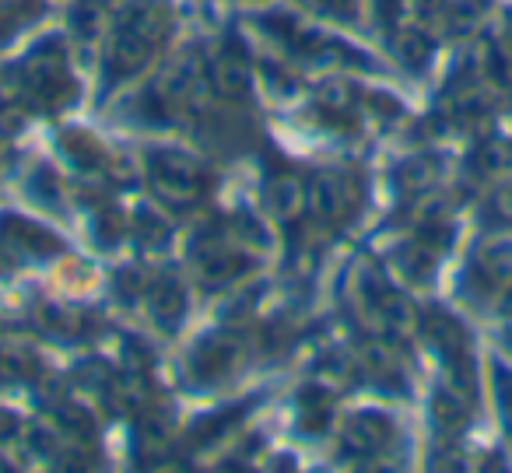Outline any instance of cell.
Segmentation results:
<instances>
[{"mask_svg": "<svg viewBox=\"0 0 512 473\" xmlns=\"http://www.w3.org/2000/svg\"><path fill=\"white\" fill-rule=\"evenodd\" d=\"M169 36V11L155 0H144L127 8V15L116 22L113 43H109V64L106 78H127V74L141 71L151 60V53L165 43Z\"/></svg>", "mask_w": 512, "mask_h": 473, "instance_id": "cell-1", "label": "cell"}, {"mask_svg": "<svg viewBox=\"0 0 512 473\" xmlns=\"http://www.w3.org/2000/svg\"><path fill=\"white\" fill-rule=\"evenodd\" d=\"M148 176H151V190L158 193V200H165V204L176 207V211L197 204L207 186V176L200 172V165L190 162L186 155H172V151L151 155Z\"/></svg>", "mask_w": 512, "mask_h": 473, "instance_id": "cell-2", "label": "cell"}, {"mask_svg": "<svg viewBox=\"0 0 512 473\" xmlns=\"http://www.w3.org/2000/svg\"><path fill=\"white\" fill-rule=\"evenodd\" d=\"M207 88V71L193 53L176 57L162 71V78L155 81V95L162 99V106H197L204 99Z\"/></svg>", "mask_w": 512, "mask_h": 473, "instance_id": "cell-3", "label": "cell"}, {"mask_svg": "<svg viewBox=\"0 0 512 473\" xmlns=\"http://www.w3.org/2000/svg\"><path fill=\"white\" fill-rule=\"evenodd\" d=\"M22 78L32 95H39V99H46V102H57V88H67L64 50L53 43L39 46V50L22 64Z\"/></svg>", "mask_w": 512, "mask_h": 473, "instance_id": "cell-4", "label": "cell"}, {"mask_svg": "<svg viewBox=\"0 0 512 473\" xmlns=\"http://www.w3.org/2000/svg\"><path fill=\"white\" fill-rule=\"evenodd\" d=\"M358 193L355 183L341 172H327V176H316L313 186H309V207H313L316 218L323 221H341L355 211Z\"/></svg>", "mask_w": 512, "mask_h": 473, "instance_id": "cell-5", "label": "cell"}, {"mask_svg": "<svg viewBox=\"0 0 512 473\" xmlns=\"http://www.w3.org/2000/svg\"><path fill=\"white\" fill-rule=\"evenodd\" d=\"M207 81L214 85V92L221 99H246L249 85H253V71H249V60L239 50H221L218 57L207 67Z\"/></svg>", "mask_w": 512, "mask_h": 473, "instance_id": "cell-6", "label": "cell"}, {"mask_svg": "<svg viewBox=\"0 0 512 473\" xmlns=\"http://www.w3.org/2000/svg\"><path fill=\"white\" fill-rule=\"evenodd\" d=\"M390 435H393V428L386 417L358 414V417H351L348 428H344V445L358 452H372V449H383V445L390 442Z\"/></svg>", "mask_w": 512, "mask_h": 473, "instance_id": "cell-7", "label": "cell"}, {"mask_svg": "<svg viewBox=\"0 0 512 473\" xmlns=\"http://www.w3.org/2000/svg\"><path fill=\"white\" fill-rule=\"evenodd\" d=\"M271 200H274V211H278L281 218H295V214H302V207H306L309 193H306V186H302L299 176L285 172V176L274 179Z\"/></svg>", "mask_w": 512, "mask_h": 473, "instance_id": "cell-8", "label": "cell"}, {"mask_svg": "<svg viewBox=\"0 0 512 473\" xmlns=\"http://www.w3.org/2000/svg\"><path fill=\"white\" fill-rule=\"evenodd\" d=\"M228 361H235V347L232 340H207L204 347L197 351V358H193V372L200 375V379H214V375H221L228 368Z\"/></svg>", "mask_w": 512, "mask_h": 473, "instance_id": "cell-9", "label": "cell"}, {"mask_svg": "<svg viewBox=\"0 0 512 473\" xmlns=\"http://www.w3.org/2000/svg\"><path fill=\"white\" fill-rule=\"evenodd\" d=\"M481 267L495 277H512V235H491L481 246Z\"/></svg>", "mask_w": 512, "mask_h": 473, "instance_id": "cell-10", "label": "cell"}, {"mask_svg": "<svg viewBox=\"0 0 512 473\" xmlns=\"http://www.w3.org/2000/svg\"><path fill=\"white\" fill-rule=\"evenodd\" d=\"M151 305H155V316L172 323L176 316H183V288L176 281H158L151 291Z\"/></svg>", "mask_w": 512, "mask_h": 473, "instance_id": "cell-11", "label": "cell"}, {"mask_svg": "<svg viewBox=\"0 0 512 473\" xmlns=\"http://www.w3.org/2000/svg\"><path fill=\"white\" fill-rule=\"evenodd\" d=\"M362 368L372 375V379H379V382L397 379V361H393L390 347H383V344H365V351H362Z\"/></svg>", "mask_w": 512, "mask_h": 473, "instance_id": "cell-12", "label": "cell"}, {"mask_svg": "<svg viewBox=\"0 0 512 473\" xmlns=\"http://www.w3.org/2000/svg\"><path fill=\"white\" fill-rule=\"evenodd\" d=\"M439 179V165L432 162V158H421V162H407L404 169H400V186H404L407 193H421L428 190V186Z\"/></svg>", "mask_w": 512, "mask_h": 473, "instance_id": "cell-13", "label": "cell"}, {"mask_svg": "<svg viewBox=\"0 0 512 473\" xmlns=\"http://www.w3.org/2000/svg\"><path fill=\"white\" fill-rule=\"evenodd\" d=\"M477 162H481L484 169H505V165H512V141L491 137V141L481 148V155H477Z\"/></svg>", "mask_w": 512, "mask_h": 473, "instance_id": "cell-14", "label": "cell"}, {"mask_svg": "<svg viewBox=\"0 0 512 473\" xmlns=\"http://www.w3.org/2000/svg\"><path fill=\"white\" fill-rule=\"evenodd\" d=\"M397 50H400V60L411 67H421L428 60V39L418 36V32H404L397 39Z\"/></svg>", "mask_w": 512, "mask_h": 473, "instance_id": "cell-15", "label": "cell"}, {"mask_svg": "<svg viewBox=\"0 0 512 473\" xmlns=\"http://www.w3.org/2000/svg\"><path fill=\"white\" fill-rule=\"evenodd\" d=\"M498 403H502V414H505V428L512 435V375L505 368H498Z\"/></svg>", "mask_w": 512, "mask_h": 473, "instance_id": "cell-16", "label": "cell"}, {"mask_svg": "<svg viewBox=\"0 0 512 473\" xmlns=\"http://www.w3.org/2000/svg\"><path fill=\"white\" fill-rule=\"evenodd\" d=\"M25 4H29V0H0V25L15 22V18L25 11Z\"/></svg>", "mask_w": 512, "mask_h": 473, "instance_id": "cell-17", "label": "cell"}, {"mask_svg": "<svg viewBox=\"0 0 512 473\" xmlns=\"http://www.w3.org/2000/svg\"><path fill=\"white\" fill-rule=\"evenodd\" d=\"M498 207H502V211L512 218V190H509V193H502V200H498Z\"/></svg>", "mask_w": 512, "mask_h": 473, "instance_id": "cell-18", "label": "cell"}]
</instances>
